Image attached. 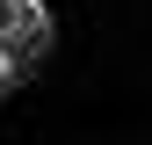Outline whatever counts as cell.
<instances>
[{
  "instance_id": "1",
  "label": "cell",
  "mask_w": 152,
  "mask_h": 145,
  "mask_svg": "<svg viewBox=\"0 0 152 145\" xmlns=\"http://www.w3.org/2000/svg\"><path fill=\"white\" fill-rule=\"evenodd\" d=\"M44 44H51V7L44 0H0V58L29 65Z\"/></svg>"
},
{
  "instance_id": "2",
  "label": "cell",
  "mask_w": 152,
  "mask_h": 145,
  "mask_svg": "<svg viewBox=\"0 0 152 145\" xmlns=\"http://www.w3.org/2000/svg\"><path fill=\"white\" fill-rule=\"evenodd\" d=\"M15 80H22V65H15V58H0V94H7Z\"/></svg>"
}]
</instances>
